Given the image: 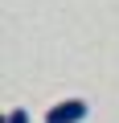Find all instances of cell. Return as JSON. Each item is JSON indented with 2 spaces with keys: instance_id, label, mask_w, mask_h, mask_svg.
Listing matches in <instances>:
<instances>
[{
  "instance_id": "1",
  "label": "cell",
  "mask_w": 119,
  "mask_h": 123,
  "mask_svg": "<svg viewBox=\"0 0 119 123\" xmlns=\"http://www.w3.org/2000/svg\"><path fill=\"white\" fill-rule=\"evenodd\" d=\"M86 119V103L82 98H66V103H53L45 111V123H82Z\"/></svg>"
},
{
  "instance_id": "2",
  "label": "cell",
  "mask_w": 119,
  "mask_h": 123,
  "mask_svg": "<svg viewBox=\"0 0 119 123\" xmlns=\"http://www.w3.org/2000/svg\"><path fill=\"white\" fill-rule=\"evenodd\" d=\"M4 123H29V115H25V111H21V107H13V111H8V115H4Z\"/></svg>"
}]
</instances>
